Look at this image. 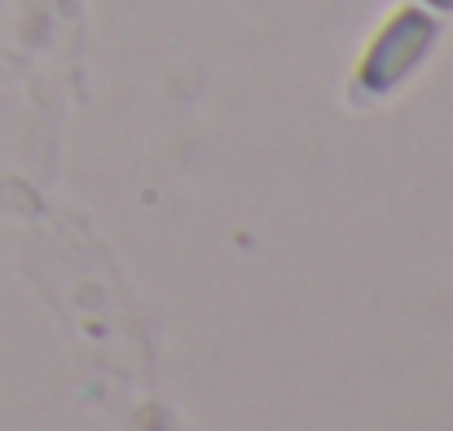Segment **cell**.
Segmentation results:
<instances>
[{"instance_id": "obj_2", "label": "cell", "mask_w": 453, "mask_h": 431, "mask_svg": "<svg viewBox=\"0 0 453 431\" xmlns=\"http://www.w3.org/2000/svg\"><path fill=\"white\" fill-rule=\"evenodd\" d=\"M441 4H453V0H441Z\"/></svg>"}, {"instance_id": "obj_1", "label": "cell", "mask_w": 453, "mask_h": 431, "mask_svg": "<svg viewBox=\"0 0 453 431\" xmlns=\"http://www.w3.org/2000/svg\"><path fill=\"white\" fill-rule=\"evenodd\" d=\"M427 35H432V27H427L418 13H401V18L388 27V35L379 40V49H374L365 75H370L374 84H392V80H401L405 66L414 62V53L427 44Z\"/></svg>"}]
</instances>
